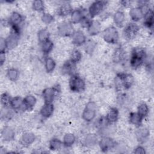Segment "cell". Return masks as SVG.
Wrapping results in <instances>:
<instances>
[{"instance_id": "484cf974", "label": "cell", "mask_w": 154, "mask_h": 154, "mask_svg": "<svg viewBox=\"0 0 154 154\" xmlns=\"http://www.w3.org/2000/svg\"><path fill=\"white\" fill-rule=\"evenodd\" d=\"M10 106L14 110L22 109L23 108V99L19 96H15L11 98Z\"/></svg>"}, {"instance_id": "ba28073f", "label": "cell", "mask_w": 154, "mask_h": 154, "mask_svg": "<svg viewBox=\"0 0 154 154\" xmlns=\"http://www.w3.org/2000/svg\"><path fill=\"white\" fill-rule=\"evenodd\" d=\"M73 27L72 23L64 22L60 23L57 27L58 34L62 37H70L72 36L74 32Z\"/></svg>"}, {"instance_id": "5b68a950", "label": "cell", "mask_w": 154, "mask_h": 154, "mask_svg": "<svg viewBox=\"0 0 154 154\" xmlns=\"http://www.w3.org/2000/svg\"><path fill=\"white\" fill-rule=\"evenodd\" d=\"M96 106L94 102H88L82 114V119L87 122L92 121L96 117Z\"/></svg>"}, {"instance_id": "603a6c76", "label": "cell", "mask_w": 154, "mask_h": 154, "mask_svg": "<svg viewBox=\"0 0 154 154\" xmlns=\"http://www.w3.org/2000/svg\"><path fill=\"white\" fill-rule=\"evenodd\" d=\"M75 65L76 64L72 63L70 60L66 61L61 67V72L64 75H72L75 68Z\"/></svg>"}, {"instance_id": "7402d4cb", "label": "cell", "mask_w": 154, "mask_h": 154, "mask_svg": "<svg viewBox=\"0 0 154 154\" xmlns=\"http://www.w3.org/2000/svg\"><path fill=\"white\" fill-rule=\"evenodd\" d=\"M122 79L123 88H129L134 82V76L130 73H122Z\"/></svg>"}, {"instance_id": "f1b7e54d", "label": "cell", "mask_w": 154, "mask_h": 154, "mask_svg": "<svg viewBox=\"0 0 154 154\" xmlns=\"http://www.w3.org/2000/svg\"><path fill=\"white\" fill-rule=\"evenodd\" d=\"M99 142L97 135L95 134H88L86 135L84 139V144L86 146H93Z\"/></svg>"}, {"instance_id": "6da1fadb", "label": "cell", "mask_w": 154, "mask_h": 154, "mask_svg": "<svg viewBox=\"0 0 154 154\" xmlns=\"http://www.w3.org/2000/svg\"><path fill=\"white\" fill-rule=\"evenodd\" d=\"M146 58V53L144 49L141 48H134L130 59V65L133 69L140 67L144 63Z\"/></svg>"}, {"instance_id": "ab89813d", "label": "cell", "mask_w": 154, "mask_h": 154, "mask_svg": "<svg viewBox=\"0 0 154 154\" xmlns=\"http://www.w3.org/2000/svg\"><path fill=\"white\" fill-rule=\"evenodd\" d=\"M32 7L34 10L37 11H43L45 10L44 3L41 0L34 1L32 3Z\"/></svg>"}, {"instance_id": "9a60e30c", "label": "cell", "mask_w": 154, "mask_h": 154, "mask_svg": "<svg viewBox=\"0 0 154 154\" xmlns=\"http://www.w3.org/2000/svg\"><path fill=\"white\" fill-rule=\"evenodd\" d=\"M129 16L134 22H138L144 17V14L141 8L137 7L130 10Z\"/></svg>"}, {"instance_id": "836d02e7", "label": "cell", "mask_w": 154, "mask_h": 154, "mask_svg": "<svg viewBox=\"0 0 154 154\" xmlns=\"http://www.w3.org/2000/svg\"><path fill=\"white\" fill-rule=\"evenodd\" d=\"M40 46L43 53L45 54H48L52 50L54 47V43L50 39H49L40 43Z\"/></svg>"}, {"instance_id": "ffe728a7", "label": "cell", "mask_w": 154, "mask_h": 154, "mask_svg": "<svg viewBox=\"0 0 154 154\" xmlns=\"http://www.w3.org/2000/svg\"><path fill=\"white\" fill-rule=\"evenodd\" d=\"M113 20L117 27H123L125 21V16L124 13L122 11H117L116 12L113 16Z\"/></svg>"}, {"instance_id": "e0dca14e", "label": "cell", "mask_w": 154, "mask_h": 154, "mask_svg": "<svg viewBox=\"0 0 154 154\" xmlns=\"http://www.w3.org/2000/svg\"><path fill=\"white\" fill-rule=\"evenodd\" d=\"M84 16H85V14L83 10H81V9L73 10L70 14L71 23H80Z\"/></svg>"}, {"instance_id": "f546056e", "label": "cell", "mask_w": 154, "mask_h": 154, "mask_svg": "<svg viewBox=\"0 0 154 154\" xmlns=\"http://www.w3.org/2000/svg\"><path fill=\"white\" fill-rule=\"evenodd\" d=\"M125 58V51L122 48H117L115 49L113 55L112 60L114 63H119L121 62Z\"/></svg>"}, {"instance_id": "277c9868", "label": "cell", "mask_w": 154, "mask_h": 154, "mask_svg": "<svg viewBox=\"0 0 154 154\" xmlns=\"http://www.w3.org/2000/svg\"><path fill=\"white\" fill-rule=\"evenodd\" d=\"M103 38L108 43L116 44L119 38V32L116 28L112 26L106 28L103 31Z\"/></svg>"}, {"instance_id": "7bdbcfd3", "label": "cell", "mask_w": 154, "mask_h": 154, "mask_svg": "<svg viewBox=\"0 0 154 154\" xmlns=\"http://www.w3.org/2000/svg\"><path fill=\"white\" fill-rule=\"evenodd\" d=\"M92 20L90 19V18L88 17L87 16H85L83 19H82V20L81 21L80 23H81V26H82L83 28H88V26H90L91 22Z\"/></svg>"}, {"instance_id": "bcb514c9", "label": "cell", "mask_w": 154, "mask_h": 154, "mask_svg": "<svg viewBox=\"0 0 154 154\" xmlns=\"http://www.w3.org/2000/svg\"><path fill=\"white\" fill-rule=\"evenodd\" d=\"M5 60V53H0V64L2 66Z\"/></svg>"}, {"instance_id": "3957f363", "label": "cell", "mask_w": 154, "mask_h": 154, "mask_svg": "<svg viewBox=\"0 0 154 154\" xmlns=\"http://www.w3.org/2000/svg\"><path fill=\"white\" fill-rule=\"evenodd\" d=\"M69 87L74 92H82L85 90V83L84 79L77 75H72L69 79Z\"/></svg>"}, {"instance_id": "d4e9b609", "label": "cell", "mask_w": 154, "mask_h": 154, "mask_svg": "<svg viewBox=\"0 0 154 154\" xmlns=\"http://www.w3.org/2000/svg\"><path fill=\"white\" fill-rule=\"evenodd\" d=\"M35 140V135L32 132L24 133L21 138V141L25 146L31 145Z\"/></svg>"}, {"instance_id": "d6986e66", "label": "cell", "mask_w": 154, "mask_h": 154, "mask_svg": "<svg viewBox=\"0 0 154 154\" xmlns=\"http://www.w3.org/2000/svg\"><path fill=\"white\" fill-rule=\"evenodd\" d=\"M119 118V110L114 107H112L109 109L108 112L106 116V120L108 123H115Z\"/></svg>"}, {"instance_id": "52a82bcc", "label": "cell", "mask_w": 154, "mask_h": 154, "mask_svg": "<svg viewBox=\"0 0 154 154\" xmlns=\"http://www.w3.org/2000/svg\"><path fill=\"white\" fill-rule=\"evenodd\" d=\"M140 28L138 25L135 23L131 22L126 25L123 29V35L127 40H132L134 38L139 31Z\"/></svg>"}, {"instance_id": "f6af8a7d", "label": "cell", "mask_w": 154, "mask_h": 154, "mask_svg": "<svg viewBox=\"0 0 154 154\" xmlns=\"http://www.w3.org/2000/svg\"><path fill=\"white\" fill-rule=\"evenodd\" d=\"M133 153H137V154H140V153H146V150L145 149L141 146H137L134 150Z\"/></svg>"}, {"instance_id": "d6a6232c", "label": "cell", "mask_w": 154, "mask_h": 154, "mask_svg": "<svg viewBox=\"0 0 154 154\" xmlns=\"http://www.w3.org/2000/svg\"><path fill=\"white\" fill-rule=\"evenodd\" d=\"M49 37H50V33H49V31L46 28L41 29L38 32L37 38H38V42L40 43H42L49 40Z\"/></svg>"}, {"instance_id": "2e32d148", "label": "cell", "mask_w": 154, "mask_h": 154, "mask_svg": "<svg viewBox=\"0 0 154 154\" xmlns=\"http://www.w3.org/2000/svg\"><path fill=\"white\" fill-rule=\"evenodd\" d=\"M135 134L138 141L142 143L147 139L149 136L150 132L146 128L139 126L135 132Z\"/></svg>"}, {"instance_id": "60d3db41", "label": "cell", "mask_w": 154, "mask_h": 154, "mask_svg": "<svg viewBox=\"0 0 154 154\" xmlns=\"http://www.w3.org/2000/svg\"><path fill=\"white\" fill-rule=\"evenodd\" d=\"M96 44L94 42L91 40L87 42V43H85V52L88 54H91L93 52L96 48Z\"/></svg>"}, {"instance_id": "44dd1931", "label": "cell", "mask_w": 154, "mask_h": 154, "mask_svg": "<svg viewBox=\"0 0 154 154\" xmlns=\"http://www.w3.org/2000/svg\"><path fill=\"white\" fill-rule=\"evenodd\" d=\"M100 23L97 20H92L90 26L87 28L89 35L91 36L98 34L100 31Z\"/></svg>"}, {"instance_id": "83f0119b", "label": "cell", "mask_w": 154, "mask_h": 154, "mask_svg": "<svg viewBox=\"0 0 154 154\" xmlns=\"http://www.w3.org/2000/svg\"><path fill=\"white\" fill-rule=\"evenodd\" d=\"M73 11V8L70 4L66 3L61 5L58 10V14L61 16H67L70 15Z\"/></svg>"}, {"instance_id": "ac0fdd59", "label": "cell", "mask_w": 154, "mask_h": 154, "mask_svg": "<svg viewBox=\"0 0 154 154\" xmlns=\"http://www.w3.org/2000/svg\"><path fill=\"white\" fill-rule=\"evenodd\" d=\"M54 110L53 103H45L40 109V114L43 118H49L51 117Z\"/></svg>"}, {"instance_id": "7a4b0ae2", "label": "cell", "mask_w": 154, "mask_h": 154, "mask_svg": "<svg viewBox=\"0 0 154 154\" xmlns=\"http://www.w3.org/2000/svg\"><path fill=\"white\" fill-rule=\"evenodd\" d=\"M20 28L11 27V31L9 35L5 38L7 50L14 48L18 43L20 37Z\"/></svg>"}, {"instance_id": "f35d334b", "label": "cell", "mask_w": 154, "mask_h": 154, "mask_svg": "<svg viewBox=\"0 0 154 154\" xmlns=\"http://www.w3.org/2000/svg\"><path fill=\"white\" fill-rule=\"evenodd\" d=\"M11 97L7 93H4L1 96V103L4 108H8L10 105Z\"/></svg>"}, {"instance_id": "4dcf8cb0", "label": "cell", "mask_w": 154, "mask_h": 154, "mask_svg": "<svg viewBox=\"0 0 154 154\" xmlns=\"http://www.w3.org/2000/svg\"><path fill=\"white\" fill-rule=\"evenodd\" d=\"M76 137L73 134L67 133L64 135L63 140V143L66 147H70L75 142Z\"/></svg>"}, {"instance_id": "7c38bea8", "label": "cell", "mask_w": 154, "mask_h": 154, "mask_svg": "<svg viewBox=\"0 0 154 154\" xmlns=\"http://www.w3.org/2000/svg\"><path fill=\"white\" fill-rule=\"evenodd\" d=\"M37 99L32 95H27L23 99L22 110H31L35 106Z\"/></svg>"}, {"instance_id": "1f68e13d", "label": "cell", "mask_w": 154, "mask_h": 154, "mask_svg": "<svg viewBox=\"0 0 154 154\" xmlns=\"http://www.w3.org/2000/svg\"><path fill=\"white\" fill-rule=\"evenodd\" d=\"M56 66V63L51 57H46L45 59V67L46 72H52Z\"/></svg>"}, {"instance_id": "b9f144b4", "label": "cell", "mask_w": 154, "mask_h": 154, "mask_svg": "<svg viewBox=\"0 0 154 154\" xmlns=\"http://www.w3.org/2000/svg\"><path fill=\"white\" fill-rule=\"evenodd\" d=\"M41 19L43 23L48 25L54 20V17L52 14L48 13H44L41 17Z\"/></svg>"}, {"instance_id": "4316f807", "label": "cell", "mask_w": 154, "mask_h": 154, "mask_svg": "<svg viewBox=\"0 0 154 154\" xmlns=\"http://www.w3.org/2000/svg\"><path fill=\"white\" fill-rule=\"evenodd\" d=\"M143 18L144 19V24L145 26L149 29L152 28L153 25V12L151 8L144 15Z\"/></svg>"}, {"instance_id": "9c48e42d", "label": "cell", "mask_w": 154, "mask_h": 154, "mask_svg": "<svg viewBox=\"0 0 154 154\" xmlns=\"http://www.w3.org/2000/svg\"><path fill=\"white\" fill-rule=\"evenodd\" d=\"M98 143L100 150L103 152L111 150L116 146V141L112 138L108 137H102Z\"/></svg>"}, {"instance_id": "8fae6325", "label": "cell", "mask_w": 154, "mask_h": 154, "mask_svg": "<svg viewBox=\"0 0 154 154\" xmlns=\"http://www.w3.org/2000/svg\"><path fill=\"white\" fill-rule=\"evenodd\" d=\"M72 38V43L76 46H79L86 43V37L84 32L80 30L74 31Z\"/></svg>"}, {"instance_id": "8d00e7d4", "label": "cell", "mask_w": 154, "mask_h": 154, "mask_svg": "<svg viewBox=\"0 0 154 154\" xmlns=\"http://www.w3.org/2000/svg\"><path fill=\"white\" fill-rule=\"evenodd\" d=\"M19 76V71L14 68H10L7 70V76L11 81H16Z\"/></svg>"}, {"instance_id": "cb8c5ba5", "label": "cell", "mask_w": 154, "mask_h": 154, "mask_svg": "<svg viewBox=\"0 0 154 154\" xmlns=\"http://www.w3.org/2000/svg\"><path fill=\"white\" fill-rule=\"evenodd\" d=\"M143 118L137 113L135 112H131L129 116V121L131 124L135 125L137 127L141 126Z\"/></svg>"}, {"instance_id": "5bb4252c", "label": "cell", "mask_w": 154, "mask_h": 154, "mask_svg": "<svg viewBox=\"0 0 154 154\" xmlns=\"http://www.w3.org/2000/svg\"><path fill=\"white\" fill-rule=\"evenodd\" d=\"M15 132L13 128L10 126H5L1 131V137L5 141H10L14 140Z\"/></svg>"}, {"instance_id": "ee69618b", "label": "cell", "mask_w": 154, "mask_h": 154, "mask_svg": "<svg viewBox=\"0 0 154 154\" xmlns=\"http://www.w3.org/2000/svg\"><path fill=\"white\" fill-rule=\"evenodd\" d=\"M7 50L5 39L4 38H1L0 40V53H5Z\"/></svg>"}, {"instance_id": "4fadbf2b", "label": "cell", "mask_w": 154, "mask_h": 154, "mask_svg": "<svg viewBox=\"0 0 154 154\" xmlns=\"http://www.w3.org/2000/svg\"><path fill=\"white\" fill-rule=\"evenodd\" d=\"M23 20V16L18 12L14 11L11 13L10 19L9 23L11 27H18L20 28V25Z\"/></svg>"}, {"instance_id": "74e56055", "label": "cell", "mask_w": 154, "mask_h": 154, "mask_svg": "<svg viewBox=\"0 0 154 154\" xmlns=\"http://www.w3.org/2000/svg\"><path fill=\"white\" fill-rule=\"evenodd\" d=\"M82 56V54L79 50L75 49V50L72 51V52L70 54V60L72 63H73L75 64H76L81 60Z\"/></svg>"}, {"instance_id": "8992f818", "label": "cell", "mask_w": 154, "mask_h": 154, "mask_svg": "<svg viewBox=\"0 0 154 154\" xmlns=\"http://www.w3.org/2000/svg\"><path fill=\"white\" fill-rule=\"evenodd\" d=\"M60 90L58 87H48L44 89L42 91V96L45 103H52Z\"/></svg>"}, {"instance_id": "30bf717a", "label": "cell", "mask_w": 154, "mask_h": 154, "mask_svg": "<svg viewBox=\"0 0 154 154\" xmlns=\"http://www.w3.org/2000/svg\"><path fill=\"white\" fill-rule=\"evenodd\" d=\"M105 5V2L102 1H96L93 2L88 8V14L90 17L93 18L99 14Z\"/></svg>"}, {"instance_id": "d590c367", "label": "cell", "mask_w": 154, "mask_h": 154, "mask_svg": "<svg viewBox=\"0 0 154 154\" xmlns=\"http://www.w3.org/2000/svg\"><path fill=\"white\" fill-rule=\"evenodd\" d=\"M63 143L58 138H52L51 140L49 141V147L50 150H53V151H56L59 149H60L61 146H62Z\"/></svg>"}, {"instance_id": "e575fe53", "label": "cell", "mask_w": 154, "mask_h": 154, "mask_svg": "<svg viewBox=\"0 0 154 154\" xmlns=\"http://www.w3.org/2000/svg\"><path fill=\"white\" fill-rule=\"evenodd\" d=\"M149 112V109L147 105L145 103H140L138 108H137V113L143 118L144 119L146 117Z\"/></svg>"}, {"instance_id": "7dc6e473", "label": "cell", "mask_w": 154, "mask_h": 154, "mask_svg": "<svg viewBox=\"0 0 154 154\" xmlns=\"http://www.w3.org/2000/svg\"><path fill=\"white\" fill-rule=\"evenodd\" d=\"M121 4H122V5H123L125 7H127L128 6H129V5L131 4V2L128 1H121Z\"/></svg>"}]
</instances>
